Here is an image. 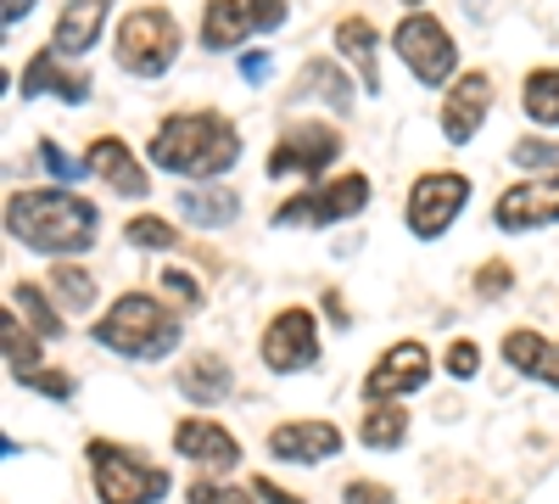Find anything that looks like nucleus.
<instances>
[{
    "instance_id": "2f4dec72",
    "label": "nucleus",
    "mask_w": 559,
    "mask_h": 504,
    "mask_svg": "<svg viewBox=\"0 0 559 504\" xmlns=\"http://www.w3.org/2000/svg\"><path fill=\"white\" fill-rule=\"evenodd\" d=\"M185 499H191V504H258L247 488H236V482H218V477H197Z\"/></svg>"
},
{
    "instance_id": "dca6fc26",
    "label": "nucleus",
    "mask_w": 559,
    "mask_h": 504,
    "mask_svg": "<svg viewBox=\"0 0 559 504\" xmlns=\"http://www.w3.org/2000/svg\"><path fill=\"white\" fill-rule=\"evenodd\" d=\"M84 163H90V174H96L112 197L140 202L152 191V174H146V163L134 157V146L123 141V134H96V141L84 146Z\"/></svg>"
},
{
    "instance_id": "0eeeda50",
    "label": "nucleus",
    "mask_w": 559,
    "mask_h": 504,
    "mask_svg": "<svg viewBox=\"0 0 559 504\" xmlns=\"http://www.w3.org/2000/svg\"><path fill=\"white\" fill-rule=\"evenodd\" d=\"M464 208H471V174H459V168H431V174H419L414 186H408L403 224H408V236L437 242V236H448V224H453Z\"/></svg>"
},
{
    "instance_id": "b1692460",
    "label": "nucleus",
    "mask_w": 559,
    "mask_h": 504,
    "mask_svg": "<svg viewBox=\"0 0 559 504\" xmlns=\"http://www.w3.org/2000/svg\"><path fill=\"white\" fill-rule=\"evenodd\" d=\"M51 292H57L62 314H90L96 308V274H90L84 263H73V258H57L51 263Z\"/></svg>"
},
{
    "instance_id": "c9c22d12",
    "label": "nucleus",
    "mask_w": 559,
    "mask_h": 504,
    "mask_svg": "<svg viewBox=\"0 0 559 504\" xmlns=\"http://www.w3.org/2000/svg\"><path fill=\"white\" fill-rule=\"evenodd\" d=\"M515 163H526V168H559V146L554 141H515Z\"/></svg>"
},
{
    "instance_id": "72a5a7b5",
    "label": "nucleus",
    "mask_w": 559,
    "mask_h": 504,
    "mask_svg": "<svg viewBox=\"0 0 559 504\" xmlns=\"http://www.w3.org/2000/svg\"><path fill=\"white\" fill-rule=\"evenodd\" d=\"M17 387H34L39 398H57V403L73 398V376H62V371H34V376H23Z\"/></svg>"
},
{
    "instance_id": "f03ea898",
    "label": "nucleus",
    "mask_w": 559,
    "mask_h": 504,
    "mask_svg": "<svg viewBox=\"0 0 559 504\" xmlns=\"http://www.w3.org/2000/svg\"><path fill=\"white\" fill-rule=\"evenodd\" d=\"M146 157H152L163 174L202 179V186H213L218 174H229V168L241 163V129L229 124L218 107H202V113H168V118L152 129Z\"/></svg>"
},
{
    "instance_id": "9b49d317",
    "label": "nucleus",
    "mask_w": 559,
    "mask_h": 504,
    "mask_svg": "<svg viewBox=\"0 0 559 504\" xmlns=\"http://www.w3.org/2000/svg\"><path fill=\"white\" fill-rule=\"evenodd\" d=\"M263 364L274 376H302L319 364V326L308 308H280L269 326H263V342H258Z\"/></svg>"
},
{
    "instance_id": "393cba45",
    "label": "nucleus",
    "mask_w": 559,
    "mask_h": 504,
    "mask_svg": "<svg viewBox=\"0 0 559 504\" xmlns=\"http://www.w3.org/2000/svg\"><path fill=\"white\" fill-rule=\"evenodd\" d=\"M0 342H7V376H12V382H23V376H34V371H39V359H45V353H39V342H45V337L17 326V308L0 314Z\"/></svg>"
},
{
    "instance_id": "412c9836",
    "label": "nucleus",
    "mask_w": 559,
    "mask_h": 504,
    "mask_svg": "<svg viewBox=\"0 0 559 504\" xmlns=\"http://www.w3.org/2000/svg\"><path fill=\"white\" fill-rule=\"evenodd\" d=\"M308 96H319L336 118L353 113V96H358V90H353V79L342 73V57H336V62H331V57H308V62H302V79L292 84V102H308Z\"/></svg>"
},
{
    "instance_id": "aec40b11",
    "label": "nucleus",
    "mask_w": 559,
    "mask_h": 504,
    "mask_svg": "<svg viewBox=\"0 0 559 504\" xmlns=\"http://www.w3.org/2000/svg\"><path fill=\"white\" fill-rule=\"evenodd\" d=\"M112 17V0H62V12H57V28H51V45L62 57H84V51H96V39Z\"/></svg>"
},
{
    "instance_id": "f257e3e1",
    "label": "nucleus",
    "mask_w": 559,
    "mask_h": 504,
    "mask_svg": "<svg viewBox=\"0 0 559 504\" xmlns=\"http://www.w3.org/2000/svg\"><path fill=\"white\" fill-rule=\"evenodd\" d=\"M7 236L39 258H79L102 236V208L68 186L12 191L7 197Z\"/></svg>"
},
{
    "instance_id": "473e14b6",
    "label": "nucleus",
    "mask_w": 559,
    "mask_h": 504,
    "mask_svg": "<svg viewBox=\"0 0 559 504\" xmlns=\"http://www.w3.org/2000/svg\"><path fill=\"white\" fill-rule=\"evenodd\" d=\"M509 286H515V263H503V258H492V263H481L476 269V297H503Z\"/></svg>"
},
{
    "instance_id": "5701e85b",
    "label": "nucleus",
    "mask_w": 559,
    "mask_h": 504,
    "mask_svg": "<svg viewBox=\"0 0 559 504\" xmlns=\"http://www.w3.org/2000/svg\"><path fill=\"white\" fill-rule=\"evenodd\" d=\"M191 403H202V409H213V403H224L229 398V387H236V376H229V364L218 359V353H197V359H185V371H179V382H174Z\"/></svg>"
},
{
    "instance_id": "ea45409f",
    "label": "nucleus",
    "mask_w": 559,
    "mask_h": 504,
    "mask_svg": "<svg viewBox=\"0 0 559 504\" xmlns=\"http://www.w3.org/2000/svg\"><path fill=\"white\" fill-rule=\"evenodd\" d=\"M241 79H247V84H263V79H269V51L241 57Z\"/></svg>"
},
{
    "instance_id": "c85d7f7f",
    "label": "nucleus",
    "mask_w": 559,
    "mask_h": 504,
    "mask_svg": "<svg viewBox=\"0 0 559 504\" xmlns=\"http://www.w3.org/2000/svg\"><path fill=\"white\" fill-rule=\"evenodd\" d=\"M12 308H23V314L34 319V331H39L45 342L68 331V314H57V308H51V297H45L39 286H28V281H17V286H12Z\"/></svg>"
},
{
    "instance_id": "4c0bfd02",
    "label": "nucleus",
    "mask_w": 559,
    "mask_h": 504,
    "mask_svg": "<svg viewBox=\"0 0 559 504\" xmlns=\"http://www.w3.org/2000/svg\"><path fill=\"white\" fill-rule=\"evenodd\" d=\"M252 493H258V499H269V504H308L302 493H292V488H280L274 477H252Z\"/></svg>"
},
{
    "instance_id": "7ed1b4c3",
    "label": "nucleus",
    "mask_w": 559,
    "mask_h": 504,
    "mask_svg": "<svg viewBox=\"0 0 559 504\" xmlns=\"http://www.w3.org/2000/svg\"><path fill=\"white\" fill-rule=\"evenodd\" d=\"M179 337H185L179 314L163 308L152 292H123V297L96 319V342H102L107 353H118V359H163V353L179 348Z\"/></svg>"
},
{
    "instance_id": "f3484780",
    "label": "nucleus",
    "mask_w": 559,
    "mask_h": 504,
    "mask_svg": "<svg viewBox=\"0 0 559 504\" xmlns=\"http://www.w3.org/2000/svg\"><path fill=\"white\" fill-rule=\"evenodd\" d=\"M174 448H179L191 466H202V471H236V466H241L236 432H224V426L207 421V415H185V421L174 426Z\"/></svg>"
},
{
    "instance_id": "6e6552de",
    "label": "nucleus",
    "mask_w": 559,
    "mask_h": 504,
    "mask_svg": "<svg viewBox=\"0 0 559 504\" xmlns=\"http://www.w3.org/2000/svg\"><path fill=\"white\" fill-rule=\"evenodd\" d=\"M392 51L403 57V68L426 84V90L453 84V73H459V45H453V34H448L431 12H408V17L392 28Z\"/></svg>"
},
{
    "instance_id": "c756f323",
    "label": "nucleus",
    "mask_w": 559,
    "mask_h": 504,
    "mask_svg": "<svg viewBox=\"0 0 559 504\" xmlns=\"http://www.w3.org/2000/svg\"><path fill=\"white\" fill-rule=\"evenodd\" d=\"M123 242L140 247V253H174L179 247V231H174L168 219H157V213H134L123 224Z\"/></svg>"
},
{
    "instance_id": "58836bf2",
    "label": "nucleus",
    "mask_w": 559,
    "mask_h": 504,
    "mask_svg": "<svg viewBox=\"0 0 559 504\" xmlns=\"http://www.w3.org/2000/svg\"><path fill=\"white\" fill-rule=\"evenodd\" d=\"M163 286H168V292H174L179 303H202V286H197V281H191V274H185V269H168V274H163Z\"/></svg>"
},
{
    "instance_id": "6ab92c4d",
    "label": "nucleus",
    "mask_w": 559,
    "mask_h": 504,
    "mask_svg": "<svg viewBox=\"0 0 559 504\" xmlns=\"http://www.w3.org/2000/svg\"><path fill=\"white\" fill-rule=\"evenodd\" d=\"M269 454L274 460H292V466H319L342 454V426L336 421H286L269 432Z\"/></svg>"
},
{
    "instance_id": "a19ab883",
    "label": "nucleus",
    "mask_w": 559,
    "mask_h": 504,
    "mask_svg": "<svg viewBox=\"0 0 559 504\" xmlns=\"http://www.w3.org/2000/svg\"><path fill=\"white\" fill-rule=\"evenodd\" d=\"M543 382L559 392V342H554V353H548V371H543Z\"/></svg>"
},
{
    "instance_id": "a878e982",
    "label": "nucleus",
    "mask_w": 559,
    "mask_h": 504,
    "mask_svg": "<svg viewBox=\"0 0 559 504\" xmlns=\"http://www.w3.org/2000/svg\"><path fill=\"white\" fill-rule=\"evenodd\" d=\"M521 107L537 129H559V68H532L521 84Z\"/></svg>"
},
{
    "instance_id": "39448f33",
    "label": "nucleus",
    "mask_w": 559,
    "mask_h": 504,
    "mask_svg": "<svg viewBox=\"0 0 559 504\" xmlns=\"http://www.w3.org/2000/svg\"><path fill=\"white\" fill-rule=\"evenodd\" d=\"M84 460H90V488H96L102 504H157V499H168V471L146 466L123 443L96 437L84 448Z\"/></svg>"
},
{
    "instance_id": "79ce46f5",
    "label": "nucleus",
    "mask_w": 559,
    "mask_h": 504,
    "mask_svg": "<svg viewBox=\"0 0 559 504\" xmlns=\"http://www.w3.org/2000/svg\"><path fill=\"white\" fill-rule=\"evenodd\" d=\"M403 7H408V12H419V7H426V0H403Z\"/></svg>"
},
{
    "instance_id": "4be33fe9",
    "label": "nucleus",
    "mask_w": 559,
    "mask_h": 504,
    "mask_svg": "<svg viewBox=\"0 0 559 504\" xmlns=\"http://www.w3.org/2000/svg\"><path fill=\"white\" fill-rule=\"evenodd\" d=\"M174 208H179V224H191V231H224V224H236L241 197L224 186H191L174 197Z\"/></svg>"
},
{
    "instance_id": "9d476101",
    "label": "nucleus",
    "mask_w": 559,
    "mask_h": 504,
    "mask_svg": "<svg viewBox=\"0 0 559 504\" xmlns=\"http://www.w3.org/2000/svg\"><path fill=\"white\" fill-rule=\"evenodd\" d=\"M342 157V129L336 124H324V118H292V129L274 141L269 152V179H324V168H331Z\"/></svg>"
},
{
    "instance_id": "423d86ee",
    "label": "nucleus",
    "mask_w": 559,
    "mask_h": 504,
    "mask_svg": "<svg viewBox=\"0 0 559 504\" xmlns=\"http://www.w3.org/2000/svg\"><path fill=\"white\" fill-rule=\"evenodd\" d=\"M364 208H369V174L347 168L336 179H319V186L302 191V197H286L269 213V224H274V231H292V224H313V231H324V224L358 219Z\"/></svg>"
},
{
    "instance_id": "bb28decb",
    "label": "nucleus",
    "mask_w": 559,
    "mask_h": 504,
    "mask_svg": "<svg viewBox=\"0 0 559 504\" xmlns=\"http://www.w3.org/2000/svg\"><path fill=\"white\" fill-rule=\"evenodd\" d=\"M403 437H408V409L403 403H369L358 443L364 448H403Z\"/></svg>"
},
{
    "instance_id": "ddd939ff",
    "label": "nucleus",
    "mask_w": 559,
    "mask_h": 504,
    "mask_svg": "<svg viewBox=\"0 0 559 504\" xmlns=\"http://www.w3.org/2000/svg\"><path fill=\"white\" fill-rule=\"evenodd\" d=\"M492 224L509 236L521 231H543V224H559V168L537 174V179H521V186H509L492 208Z\"/></svg>"
},
{
    "instance_id": "7c9ffc66",
    "label": "nucleus",
    "mask_w": 559,
    "mask_h": 504,
    "mask_svg": "<svg viewBox=\"0 0 559 504\" xmlns=\"http://www.w3.org/2000/svg\"><path fill=\"white\" fill-rule=\"evenodd\" d=\"M34 152H39V163H45V174H51V179H57V186H79V179L90 174V163H84V157H68V152H62V146L51 141V134H45V141H39Z\"/></svg>"
},
{
    "instance_id": "a211bd4d",
    "label": "nucleus",
    "mask_w": 559,
    "mask_h": 504,
    "mask_svg": "<svg viewBox=\"0 0 559 504\" xmlns=\"http://www.w3.org/2000/svg\"><path fill=\"white\" fill-rule=\"evenodd\" d=\"M331 39H336V57L353 62L364 96H381V28L358 12H347V17L331 23Z\"/></svg>"
},
{
    "instance_id": "1a4fd4ad",
    "label": "nucleus",
    "mask_w": 559,
    "mask_h": 504,
    "mask_svg": "<svg viewBox=\"0 0 559 504\" xmlns=\"http://www.w3.org/2000/svg\"><path fill=\"white\" fill-rule=\"evenodd\" d=\"M292 17V0H207L202 7V51H241L247 39L274 34Z\"/></svg>"
},
{
    "instance_id": "f8f14e48",
    "label": "nucleus",
    "mask_w": 559,
    "mask_h": 504,
    "mask_svg": "<svg viewBox=\"0 0 559 504\" xmlns=\"http://www.w3.org/2000/svg\"><path fill=\"white\" fill-rule=\"evenodd\" d=\"M487 113H492V73L487 68L459 73L448 84V96H442V113H437L442 141L448 146H471L476 134H481V124H487Z\"/></svg>"
},
{
    "instance_id": "f704fd0d",
    "label": "nucleus",
    "mask_w": 559,
    "mask_h": 504,
    "mask_svg": "<svg viewBox=\"0 0 559 504\" xmlns=\"http://www.w3.org/2000/svg\"><path fill=\"white\" fill-rule=\"evenodd\" d=\"M476 371H481V348H476V342H453V348H448V376H453V382H471Z\"/></svg>"
},
{
    "instance_id": "4468645a",
    "label": "nucleus",
    "mask_w": 559,
    "mask_h": 504,
    "mask_svg": "<svg viewBox=\"0 0 559 504\" xmlns=\"http://www.w3.org/2000/svg\"><path fill=\"white\" fill-rule=\"evenodd\" d=\"M431 382V353L426 342H392L381 359H376V371L364 376V398L369 403H397L408 392H419Z\"/></svg>"
},
{
    "instance_id": "e433bc0d",
    "label": "nucleus",
    "mask_w": 559,
    "mask_h": 504,
    "mask_svg": "<svg viewBox=\"0 0 559 504\" xmlns=\"http://www.w3.org/2000/svg\"><path fill=\"white\" fill-rule=\"evenodd\" d=\"M342 499H347V504H397V499H392V488L364 482V477H358V482H347V488H342Z\"/></svg>"
},
{
    "instance_id": "cd10ccee",
    "label": "nucleus",
    "mask_w": 559,
    "mask_h": 504,
    "mask_svg": "<svg viewBox=\"0 0 559 504\" xmlns=\"http://www.w3.org/2000/svg\"><path fill=\"white\" fill-rule=\"evenodd\" d=\"M548 353H554V342H543V331H532V326L503 337V364H509V371H521V376H543Z\"/></svg>"
},
{
    "instance_id": "2eb2a0df",
    "label": "nucleus",
    "mask_w": 559,
    "mask_h": 504,
    "mask_svg": "<svg viewBox=\"0 0 559 504\" xmlns=\"http://www.w3.org/2000/svg\"><path fill=\"white\" fill-rule=\"evenodd\" d=\"M17 96H23V102L57 96V102L79 107V102H90V73H84V68H73V62H68V57L57 51V45H45V51H34V57L23 62Z\"/></svg>"
},
{
    "instance_id": "20e7f679",
    "label": "nucleus",
    "mask_w": 559,
    "mask_h": 504,
    "mask_svg": "<svg viewBox=\"0 0 559 504\" xmlns=\"http://www.w3.org/2000/svg\"><path fill=\"white\" fill-rule=\"evenodd\" d=\"M179 45H185V28L168 7H134L123 23H118V39H112V57L123 73L134 79H163L174 62H179Z\"/></svg>"
}]
</instances>
